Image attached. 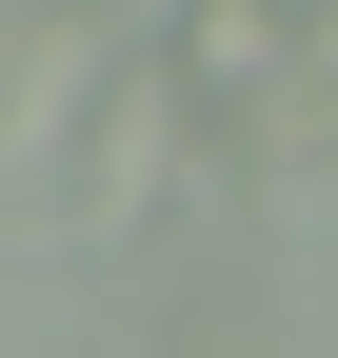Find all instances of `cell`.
<instances>
[{"mask_svg":"<svg viewBox=\"0 0 338 358\" xmlns=\"http://www.w3.org/2000/svg\"><path fill=\"white\" fill-rule=\"evenodd\" d=\"M159 80H179L199 159L318 179V0H179V20H159Z\"/></svg>","mask_w":338,"mask_h":358,"instance_id":"6da1fadb","label":"cell"},{"mask_svg":"<svg viewBox=\"0 0 338 358\" xmlns=\"http://www.w3.org/2000/svg\"><path fill=\"white\" fill-rule=\"evenodd\" d=\"M179 179H199V120H179V80H159V40H119V60L80 80V120H60V179H40V199H60L80 239H140Z\"/></svg>","mask_w":338,"mask_h":358,"instance_id":"7a4b0ae2","label":"cell"},{"mask_svg":"<svg viewBox=\"0 0 338 358\" xmlns=\"http://www.w3.org/2000/svg\"><path fill=\"white\" fill-rule=\"evenodd\" d=\"M318 179H338V0H318Z\"/></svg>","mask_w":338,"mask_h":358,"instance_id":"3957f363","label":"cell"}]
</instances>
